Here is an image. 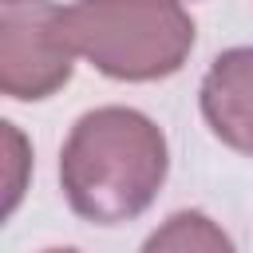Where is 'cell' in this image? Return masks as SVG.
<instances>
[{"label":"cell","instance_id":"obj_2","mask_svg":"<svg viewBox=\"0 0 253 253\" xmlns=\"http://www.w3.org/2000/svg\"><path fill=\"white\" fill-rule=\"evenodd\" d=\"M63 16L79 59L119 83L170 79L194 51L182 0H71Z\"/></svg>","mask_w":253,"mask_h":253},{"label":"cell","instance_id":"obj_6","mask_svg":"<svg viewBox=\"0 0 253 253\" xmlns=\"http://www.w3.org/2000/svg\"><path fill=\"white\" fill-rule=\"evenodd\" d=\"M32 166V150H28V138L20 134L16 123H4V217L20 206L24 198V174Z\"/></svg>","mask_w":253,"mask_h":253},{"label":"cell","instance_id":"obj_5","mask_svg":"<svg viewBox=\"0 0 253 253\" xmlns=\"http://www.w3.org/2000/svg\"><path fill=\"white\" fill-rule=\"evenodd\" d=\"M142 249H150V253H158V249H178V253H229L233 249V237L213 221V217H206V213H198V210H182V213H170L146 241H142Z\"/></svg>","mask_w":253,"mask_h":253},{"label":"cell","instance_id":"obj_3","mask_svg":"<svg viewBox=\"0 0 253 253\" xmlns=\"http://www.w3.org/2000/svg\"><path fill=\"white\" fill-rule=\"evenodd\" d=\"M75 43L67 36L63 4L8 0L0 8V91L16 103L51 99L71 83Z\"/></svg>","mask_w":253,"mask_h":253},{"label":"cell","instance_id":"obj_1","mask_svg":"<svg viewBox=\"0 0 253 253\" xmlns=\"http://www.w3.org/2000/svg\"><path fill=\"white\" fill-rule=\"evenodd\" d=\"M170 170L162 126L134 107H95L75 119L59 150V190L75 217L123 225L150 210Z\"/></svg>","mask_w":253,"mask_h":253},{"label":"cell","instance_id":"obj_7","mask_svg":"<svg viewBox=\"0 0 253 253\" xmlns=\"http://www.w3.org/2000/svg\"><path fill=\"white\" fill-rule=\"evenodd\" d=\"M4 4H8V0H4Z\"/></svg>","mask_w":253,"mask_h":253},{"label":"cell","instance_id":"obj_4","mask_svg":"<svg viewBox=\"0 0 253 253\" xmlns=\"http://www.w3.org/2000/svg\"><path fill=\"white\" fill-rule=\"evenodd\" d=\"M202 119L217 142L237 154H253V47H229L213 55L202 75Z\"/></svg>","mask_w":253,"mask_h":253}]
</instances>
